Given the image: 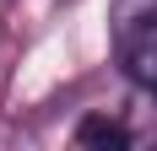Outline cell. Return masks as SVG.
I'll return each mask as SVG.
<instances>
[{
	"label": "cell",
	"mask_w": 157,
	"mask_h": 151,
	"mask_svg": "<svg viewBox=\"0 0 157 151\" xmlns=\"http://www.w3.org/2000/svg\"><path fill=\"white\" fill-rule=\"evenodd\" d=\"M114 54L136 87L157 92V0H114Z\"/></svg>",
	"instance_id": "1"
},
{
	"label": "cell",
	"mask_w": 157,
	"mask_h": 151,
	"mask_svg": "<svg viewBox=\"0 0 157 151\" xmlns=\"http://www.w3.org/2000/svg\"><path fill=\"white\" fill-rule=\"evenodd\" d=\"M76 140L81 146H130V130L119 119H103V113H92V119L76 124Z\"/></svg>",
	"instance_id": "2"
}]
</instances>
